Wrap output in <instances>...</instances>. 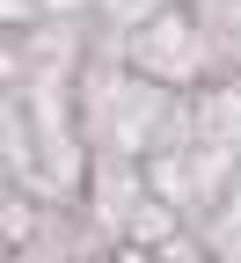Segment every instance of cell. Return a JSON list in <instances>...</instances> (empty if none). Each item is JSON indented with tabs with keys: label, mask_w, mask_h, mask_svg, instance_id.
<instances>
[{
	"label": "cell",
	"mask_w": 241,
	"mask_h": 263,
	"mask_svg": "<svg viewBox=\"0 0 241 263\" xmlns=\"http://www.w3.org/2000/svg\"><path fill=\"white\" fill-rule=\"evenodd\" d=\"M146 183H154V197H168V205L183 212V227H205V219L219 212V197L241 183V146L197 139L183 154H154L146 161Z\"/></svg>",
	"instance_id": "7a4b0ae2"
},
{
	"label": "cell",
	"mask_w": 241,
	"mask_h": 263,
	"mask_svg": "<svg viewBox=\"0 0 241 263\" xmlns=\"http://www.w3.org/2000/svg\"><path fill=\"white\" fill-rule=\"evenodd\" d=\"M154 263H219V256L205 249V234H197V227H183V234H168V241L154 249Z\"/></svg>",
	"instance_id": "277c9868"
},
{
	"label": "cell",
	"mask_w": 241,
	"mask_h": 263,
	"mask_svg": "<svg viewBox=\"0 0 241 263\" xmlns=\"http://www.w3.org/2000/svg\"><path fill=\"white\" fill-rule=\"evenodd\" d=\"M124 66L146 73V81H161V88H176V95H197V88L227 81L219 44H212V29H205V15L190 0H161V8L124 37Z\"/></svg>",
	"instance_id": "6da1fadb"
},
{
	"label": "cell",
	"mask_w": 241,
	"mask_h": 263,
	"mask_svg": "<svg viewBox=\"0 0 241 263\" xmlns=\"http://www.w3.org/2000/svg\"><path fill=\"white\" fill-rule=\"evenodd\" d=\"M146 197H154L146 161H124V154H95V161H88V197H81V212H88L110 241L132 234V219H139Z\"/></svg>",
	"instance_id": "3957f363"
},
{
	"label": "cell",
	"mask_w": 241,
	"mask_h": 263,
	"mask_svg": "<svg viewBox=\"0 0 241 263\" xmlns=\"http://www.w3.org/2000/svg\"><path fill=\"white\" fill-rule=\"evenodd\" d=\"M8 263H59V256H51L44 241H29V249H8Z\"/></svg>",
	"instance_id": "5b68a950"
}]
</instances>
